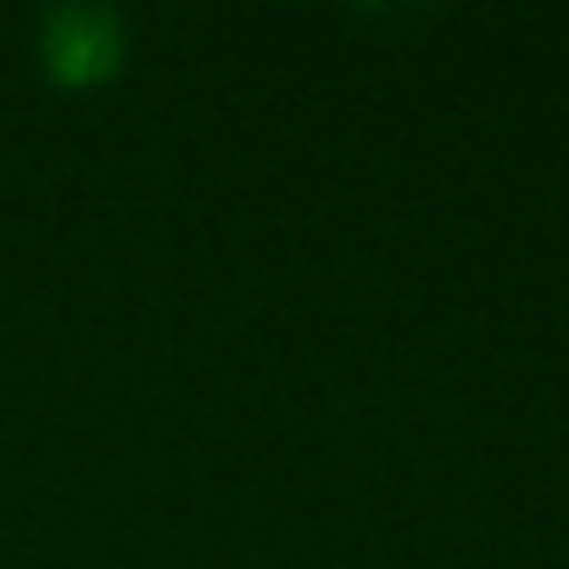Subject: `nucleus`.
I'll list each match as a JSON object with an SVG mask.
<instances>
[{"instance_id": "f257e3e1", "label": "nucleus", "mask_w": 569, "mask_h": 569, "mask_svg": "<svg viewBox=\"0 0 569 569\" xmlns=\"http://www.w3.org/2000/svg\"><path fill=\"white\" fill-rule=\"evenodd\" d=\"M40 62L62 90H96L123 73L129 62V23L118 7H51L40 18Z\"/></svg>"}]
</instances>
